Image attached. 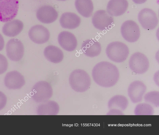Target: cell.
Instances as JSON below:
<instances>
[{
	"label": "cell",
	"mask_w": 159,
	"mask_h": 135,
	"mask_svg": "<svg viewBox=\"0 0 159 135\" xmlns=\"http://www.w3.org/2000/svg\"><path fill=\"white\" fill-rule=\"evenodd\" d=\"M82 52L86 56L94 57L98 56L102 50L100 43L92 39H87L83 43L81 46Z\"/></svg>",
	"instance_id": "e0dca14e"
},
{
	"label": "cell",
	"mask_w": 159,
	"mask_h": 135,
	"mask_svg": "<svg viewBox=\"0 0 159 135\" xmlns=\"http://www.w3.org/2000/svg\"><path fill=\"white\" fill-rule=\"evenodd\" d=\"M36 16L41 22L50 24L55 21L58 16V13L52 7L45 5L40 7L37 10Z\"/></svg>",
	"instance_id": "4fadbf2b"
},
{
	"label": "cell",
	"mask_w": 159,
	"mask_h": 135,
	"mask_svg": "<svg viewBox=\"0 0 159 135\" xmlns=\"http://www.w3.org/2000/svg\"><path fill=\"white\" fill-rule=\"evenodd\" d=\"M120 32L123 38L129 42H134L139 38L140 33L139 25L134 21L127 20L122 24Z\"/></svg>",
	"instance_id": "52a82bcc"
},
{
	"label": "cell",
	"mask_w": 159,
	"mask_h": 135,
	"mask_svg": "<svg viewBox=\"0 0 159 135\" xmlns=\"http://www.w3.org/2000/svg\"><path fill=\"white\" fill-rule=\"evenodd\" d=\"M129 65L133 72L136 74H143L148 70L149 63L148 59L144 54L139 52H136L130 57Z\"/></svg>",
	"instance_id": "8992f818"
},
{
	"label": "cell",
	"mask_w": 159,
	"mask_h": 135,
	"mask_svg": "<svg viewBox=\"0 0 159 135\" xmlns=\"http://www.w3.org/2000/svg\"><path fill=\"white\" fill-rule=\"evenodd\" d=\"M75 4L77 11L83 16L88 18L92 15L93 6L91 0H75Z\"/></svg>",
	"instance_id": "603a6c76"
},
{
	"label": "cell",
	"mask_w": 159,
	"mask_h": 135,
	"mask_svg": "<svg viewBox=\"0 0 159 135\" xmlns=\"http://www.w3.org/2000/svg\"><path fill=\"white\" fill-rule=\"evenodd\" d=\"M92 76L94 81L99 85L108 88L114 85L118 81L120 76L117 67L107 61L97 63L92 71Z\"/></svg>",
	"instance_id": "6da1fadb"
},
{
	"label": "cell",
	"mask_w": 159,
	"mask_h": 135,
	"mask_svg": "<svg viewBox=\"0 0 159 135\" xmlns=\"http://www.w3.org/2000/svg\"><path fill=\"white\" fill-rule=\"evenodd\" d=\"M5 86L9 89L21 88L25 84L24 76L18 72L13 71L6 74L4 79Z\"/></svg>",
	"instance_id": "5bb4252c"
},
{
	"label": "cell",
	"mask_w": 159,
	"mask_h": 135,
	"mask_svg": "<svg viewBox=\"0 0 159 135\" xmlns=\"http://www.w3.org/2000/svg\"><path fill=\"white\" fill-rule=\"evenodd\" d=\"M44 55L45 58L50 62L57 63L61 62L64 57L63 53L58 47L49 45L45 48Z\"/></svg>",
	"instance_id": "ffe728a7"
},
{
	"label": "cell",
	"mask_w": 159,
	"mask_h": 135,
	"mask_svg": "<svg viewBox=\"0 0 159 135\" xmlns=\"http://www.w3.org/2000/svg\"><path fill=\"white\" fill-rule=\"evenodd\" d=\"M59 22L62 28L73 29L80 25L81 19L78 15L74 13L66 12L62 14L60 18Z\"/></svg>",
	"instance_id": "ac0fdd59"
},
{
	"label": "cell",
	"mask_w": 159,
	"mask_h": 135,
	"mask_svg": "<svg viewBox=\"0 0 159 135\" xmlns=\"http://www.w3.org/2000/svg\"><path fill=\"white\" fill-rule=\"evenodd\" d=\"M53 94V90L50 84L47 81H40L33 87L31 95L36 102L43 103L50 99Z\"/></svg>",
	"instance_id": "277c9868"
},
{
	"label": "cell",
	"mask_w": 159,
	"mask_h": 135,
	"mask_svg": "<svg viewBox=\"0 0 159 135\" xmlns=\"http://www.w3.org/2000/svg\"><path fill=\"white\" fill-rule=\"evenodd\" d=\"M106 52L108 58L116 63H121L127 58L129 49L125 43L116 41L111 42L107 46Z\"/></svg>",
	"instance_id": "3957f363"
},
{
	"label": "cell",
	"mask_w": 159,
	"mask_h": 135,
	"mask_svg": "<svg viewBox=\"0 0 159 135\" xmlns=\"http://www.w3.org/2000/svg\"><path fill=\"white\" fill-rule=\"evenodd\" d=\"M58 41L61 47L68 51L75 50L77 45V40L75 35L67 31H63L59 33Z\"/></svg>",
	"instance_id": "9a60e30c"
},
{
	"label": "cell",
	"mask_w": 159,
	"mask_h": 135,
	"mask_svg": "<svg viewBox=\"0 0 159 135\" xmlns=\"http://www.w3.org/2000/svg\"><path fill=\"white\" fill-rule=\"evenodd\" d=\"M59 110V106L56 102L48 100L38 106L37 112L38 115H56Z\"/></svg>",
	"instance_id": "44dd1931"
},
{
	"label": "cell",
	"mask_w": 159,
	"mask_h": 135,
	"mask_svg": "<svg viewBox=\"0 0 159 135\" xmlns=\"http://www.w3.org/2000/svg\"><path fill=\"white\" fill-rule=\"evenodd\" d=\"M128 6L127 0H110L107 6V12L112 16H118L125 12Z\"/></svg>",
	"instance_id": "2e32d148"
},
{
	"label": "cell",
	"mask_w": 159,
	"mask_h": 135,
	"mask_svg": "<svg viewBox=\"0 0 159 135\" xmlns=\"http://www.w3.org/2000/svg\"><path fill=\"white\" fill-rule=\"evenodd\" d=\"M57 0L61 1H66V0Z\"/></svg>",
	"instance_id": "4dcf8cb0"
},
{
	"label": "cell",
	"mask_w": 159,
	"mask_h": 135,
	"mask_svg": "<svg viewBox=\"0 0 159 135\" xmlns=\"http://www.w3.org/2000/svg\"><path fill=\"white\" fill-rule=\"evenodd\" d=\"M92 23L97 29L103 31L109 30L114 23L113 16L104 10H99L95 12L92 18Z\"/></svg>",
	"instance_id": "ba28073f"
},
{
	"label": "cell",
	"mask_w": 159,
	"mask_h": 135,
	"mask_svg": "<svg viewBox=\"0 0 159 135\" xmlns=\"http://www.w3.org/2000/svg\"><path fill=\"white\" fill-rule=\"evenodd\" d=\"M7 102V98L6 95L2 92L0 91V110L4 107Z\"/></svg>",
	"instance_id": "4316f807"
},
{
	"label": "cell",
	"mask_w": 159,
	"mask_h": 135,
	"mask_svg": "<svg viewBox=\"0 0 159 135\" xmlns=\"http://www.w3.org/2000/svg\"><path fill=\"white\" fill-rule=\"evenodd\" d=\"M129 102L127 98L125 96L117 95L111 97L108 102L109 110L114 109L122 112L127 108Z\"/></svg>",
	"instance_id": "7402d4cb"
},
{
	"label": "cell",
	"mask_w": 159,
	"mask_h": 135,
	"mask_svg": "<svg viewBox=\"0 0 159 135\" xmlns=\"http://www.w3.org/2000/svg\"><path fill=\"white\" fill-rule=\"evenodd\" d=\"M154 110L151 105L146 103L138 104L134 110L136 115H151L153 114Z\"/></svg>",
	"instance_id": "cb8c5ba5"
},
{
	"label": "cell",
	"mask_w": 159,
	"mask_h": 135,
	"mask_svg": "<svg viewBox=\"0 0 159 135\" xmlns=\"http://www.w3.org/2000/svg\"><path fill=\"white\" fill-rule=\"evenodd\" d=\"M6 51L8 57L11 61H18L23 58L24 48L22 42L19 39L13 38L7 42Z\"/></svg>",
	"instance_id": "30bf717a"
},
{
	"label": "cell",
	"mask_w": 159,
	"mask_h": 135,
	"mask_svg": "<svg viewBox=\"0 0 159 135\" xmlns=\"http://www.w3.org/2000/svg\"><path fill=\"white\" fill-rule=\"evenodd\" d=\"M8 62L7 58L0 54V75L6 71L8 68Z\"/></svg>",
	"instance_id": "484cf974"
},
{
	"label": "cell",
	"mask_w": 159,
	"mask_h": 135,
	"mask_svg": "<svg viewBox=\"0 0 159 135\" xmlns=\"http://www.w3.org/2000/svg\"><path fill=\"white\" fill-rule=\"evenodd\" d=\"M146 89V86L141 81H135L131 82L128 89V95L131 101L134 103L140 102Z\"/></svg>",
	"instance_id": "7c38bea8"
},
{
	"label": "cell",
	"mask_w": 159,
	"mask_h": 135,
	"mask_svg": "<svg viewBox=\"0 0 159 135\" xmlns=\"http://www.w3.org/2000/svg\"><path fill=\"white\" fill-rule=\"evenodd\" d=\"M18 9V0H0V21L7 22L13 19Z\"/></svg>",
	"instance_id": "5b68a950"
},
{
	"label": "cell",
	"mask_w": 159,
	"mask_h": 135,
	"mask_svg": "<svg viewBox=\"0 0 159 135\" xmlns=\"http://www.w3.org/2000/svg\"><path fill=\"white\" fill-rule=\"evenodd\" d=\"M135 3L138 4H141L145 2L147 0H132Z\"/></svg>",
	"instance_id": "f546056e"
},
{
	"label": "cell",
	"mask_w": 159,
	"mask_h": 135,
	"mask_svg": "<svg viewBox=\"0 0 159 135\" xmlns=\"http://www.w3.org/2000/svg\"><path fill=\"white\" fill-rule=\"evenodd\" d=\"M4 46V39L2 35L0 33V51L3 49Z\"/></svg>",
	"instance_id": "f1b7e54d"
},
{
	"label": "cell",
	"mask_w": 159,
	"mask_h": 135,
	"mask_svg": "<svg viewBox=\"0 0 159 135\" xmlns=\"http://www.w3.org/2000/svg\"><path fill=\"white\" fill-rule=\"evenodd\" d=\"M108 115H123V112L116 110H109V111L107 113Z\"/></svg>",
	"instance_id": "83f0119b"
},
{
	"label": "cell",
	"mask_w": 159,
	"mask_h": 135,
	"mask_svg": "<svg viewBox=\"0 0 159 135\" xmlns=\"http://www.w3.org/2000/svg\"><path fill=\"white\" fill-rule=\"evenodd\" d=\"M138 18L142 27L147 30L154 29L158 24L156 13L149 8H145L141 10L138 14Z\"/></svg>",
	"instance_id": "9c48e42d"
},
{
	"label": "cell",
	"mask_w": 159,
	"mask_h": 135,
	"mask_svg": "<svg viewBox=\"0 0 159 135\" xmlns=\"http://www.w3.org/2000/svg\"><path fill=\"white\" fill-rule=\"evenodd\" d=\"M144 98L145 101L150 105H152L156 107L159 106V92L157 91H152L146 93Z\"/></svg>",
	"instance_id": "d4e9b609"
},
{
	"label": "cell",
	"mask_w": 159,
	"mask_h": 135,
	"mask_svg": "<svg viewBox=\"0 0 159 135\" xmlns=\"http://www.w3.org/2000/svg\"><path fill=\"white\" fill-rule=\"evenodd\" d=\"M24 24L18 19L12 20L6 23L2 28L3 34L7 37H13L18 35L22 31Z\"/></svg>",
	"instance_id": "d6986e66"
},
{
	"label": "cell",
	"mask_w": 159,
	"mask_h": 135,
	"mask_svg": "<svg viewBox=\"0 0 159 135\" xmlns=\"http://www.w3.org/2000/svg\"><path fill=\"white\" fill-rule=\"evenodd\" d=\"M28 35L31 41L38 44L46 42L50 36L48 30L42 25L39 24L32 26L29 31Z\"/></svg>",
	"instance_id": "8fae6325"
},
{
	"label": "cell",
	"mask_w": 159,
	"mask_h": 135,
	"mask_svg": "<svg viewBox=\"0 0 159 135\" xmlns=\"http://www.w3.org/2000/svg\"><path fill=\"white\" fill-rule=\"evenodd\" d=\"M69 82L74 90L78 92L83 93L89 89L91 81L89 75L86 71L82 69H77L70 73Z\"/></svg>",
	"instance_id": "7a4b0ae2"
}]
</instances>
